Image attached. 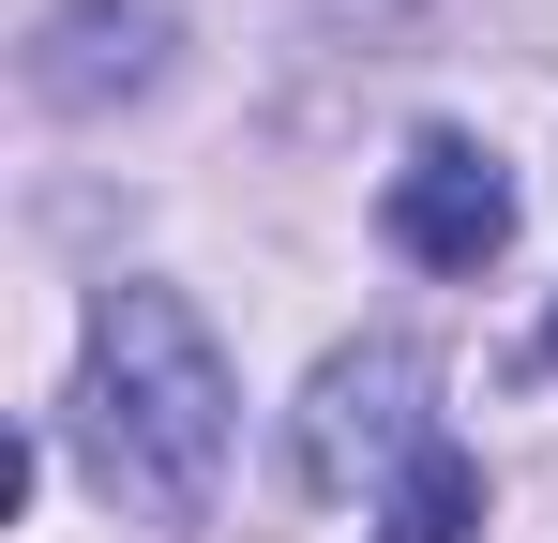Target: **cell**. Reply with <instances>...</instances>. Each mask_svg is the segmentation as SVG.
Returning a JSON list of instances; mask_svg holds the SVG:
<instances>
[{
	"label": "cell",
	"mask_w": 558,
	"mask_h": 543,
	"mask_svg": "<svg viewBox=\"0 0 558 543\" xmlns=\"http://www.w3.org/2000/svg\"><path fill=\"white\" fill-rule=\"evenodd\" d=\"M92 468L106 498H136V514H167L196 529L211 514V483H227V438H242V393H227V348H211V317H196L182 287H106L92 302Z\"/></svg>",
	"instance_id": "cell-1"
},
{
	"label": "cell",
	"mask_w": 558,
	"mask_h": 543,
	"mask_svg": "<svg viewBox=\"0 0 558 543\" xmlns=\"http://www.w3.org/2000/svg\"><path fill=\"white\" fill-rule=\"evenodd\" d=\"M529 362H544V377H558V302H544V348H529Z\"/></svg>",
	"instance_id": "cell-6"
},
{
	"label": "cell",
	"mask_w": 558,
	"mask_h": 543,
	"mask_svg": "<svg viewBox=\"0 0 558 543\" xmlns=\"http://www.w3.org/2000/svg\"><path fill=\"white\" fill-rule=\"evenodd\" d=\"M468 529H483V452L423 438V452H408V483L377 498V543H468Z\"/></svg>",
	"instance_id": "cell-5"
},
{
	"label": "cell",
	"mask_w": 558,
	"mask_h": 543,
	"mask_svg": "<svg viewBox=\"0 0 558 543\" xmlns=\"http://www.w3.org/2000/svg\"><path fill=\"white\" fill-rule=\"evenodd\" d=\"M392 242L423 272H483L498 242H513V181H498V152L483 136H423L408 167H392Z\"/></svg>",
	"instance_id": "cell-3"
},
{
	"label": "cell",
	"mask_w": 558,
	"mask_h": 543,
	"mask_svg": "<svg viewBox=\"0 0 558 543\" xmlns=\"http://www.w3.org/2000/svg\"><path fill=\"white\" fill-rule=\"evenodd\" d=\"M438 438L423 423V348H332L317 393H302V483L317 498H363V483H408V452Z\"/></svg>",
	"instance_id": "cell-2"
},
{
	"label": "cell",
	"mask_w": 558,
	"mask_h": 543,
	"mask_svg": "<svg viewBox=\"0 0 558 543\" xmlns=\"http://www.w3.org/2000/svg\"><path fill=\"white\" fill-rule=\"evenodd\" d=\"M167 76V15L151 0H61L31 31V90L46 106H106V90H151Z\"/></svg>",
	"instance_id": "cell-4"
}]
</instances>
